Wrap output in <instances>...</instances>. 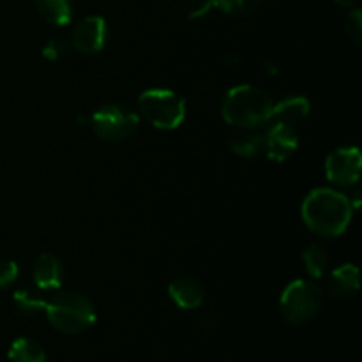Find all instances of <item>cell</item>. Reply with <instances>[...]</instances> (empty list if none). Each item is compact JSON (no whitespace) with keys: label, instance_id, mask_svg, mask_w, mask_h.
Instances as JSON below:
<instances>
[{"label":"cell","instance_id":"9c48e42d","mask_svg":"<svg viewBox=\"0 0 362 362\" xmlns=\"http://www.w3.org/2000/svg\"><path fill=\"white\" fill-rule=\"evenodd\" d=\"M265 134V154L272 161H285L299 147V136H297L293 126L288 124L274 122Z\"/></svg>","mask_w":362,"mask_h":362},{"label":"cell","instance_id":"7c38bea8","mask_svg":"<svg viewBox=\"0 0 362 362\" xmlns=\"http://www.w3.org/2000/svg\"><path fill=\"white\" fill-rule=\"evenodd\" d=\"M34 279L39 290H55L62 283V264L55 255L45 253L35 260Z\"/></svg>","mask_w":362,"mask_h":362},{"label":"cell","instance_id":"7402d4cb","mask_svg":"<svg viewBox=\"0 0 362 362\" xmlns=\"http://www.w3.org/2000/svg\"><path fill=\"white\" fill-rule=\"evenodd\" d=\"M67 52V42L62 39H49L45 46H42V57L48 60H57Z\"/></svg>","mask_w":362,"mask_h":362},{"label":"cell","instance_id":"ffe728a7","mask_svg":"<svg viewBox=\"0 0 362 362\" xmlns=\"http://www.w3.org/2000/svg\"><path fill=\"white\" fill-rule=\"evenodd\" d=\"M345 30L346 35H349L354 42L359 45L362 39V13L359 9L350 11L349 16H346L345 20Z\"/></svg>","mask_w":362,"mask_h":362},{"label":"cell","instance_id":"4fadbf2b","mask_svg":"<svg viewBox=\"0 0 362 362\" xmlns=\"http://www.w3.org/2000/svg\"><path fill=\"white\" fill-rule=\"evenodd\" d=\"M361 279H359V269L354 264H345L341 267L334 269L329 279V292L332 297H343L354 296L359 290Z\"/></svg>","mask_w":362,"mask_h":362},{"label":"cell","instance_id":"484cf974","mask_svg":"<svg viewBox=\"0 0 362 362\" xmlns=\"http://www.w3.org/2000/svg\"><path fill=\"white\" fill-rule=\"evenodd\" d=\"M334 2L341 7H354L357 0H334Z\"/></svg>","mask_w":362,"mask_h":362},{"label":"cell","instance_id":"ba28073f","mask_svg":"<svg viewBox=\"0 0 362 362\" xmlns=\"http://www.w3.org/2000/svg\"><path fill=\"white\" fill-rule=\"evenodd\" d=\"M106 21L101 16H87L73 32V46L85 55L99 53L106 45Z\"/></svg>","mask_w":362,"mask_h":362},{"label":"cell","instance_id":"ac0fdd59","mask_svg":"<svg viewBox=\"0 0 362 362\" xmlns=\"http://www.w3.org/2000/svg\"><path fill=\"white\" fill-rule=\"evenodd\" d=\"M14 306L18 308V311L25 315H35L39 311H45L46 303L48 300L42 297L41 292L32 288H25V290H18L13 297Z\"/></svg>","mask_w":362,"mask_h":362},{"label":"cell","instance_id":"5b68a950","mask_svg":"<svg viewBox=\"0 0 362 362\" xmlns=\"http://www.w3.org/2000/svg\"><path fill=\"white\" fill-rule=\"evenodd\" d=\"M322 304H324V293L320 286L313 281L297 279L283 290L279 310L288 324L303 325L320 313Z\"/></svg>","mask_w":362,"mask_h":362},{"label":"cell","instance_id":"d6986e66","mask_svg":"<svg viewBox=\"0 0 362 362\" xmlns=\"http://www.w3.org/2000/svg\"><path fill=\"white\" fill-rule=\"evenodd\" d=\"M209 2L212 4V7L230 16H246L258 9L262 0H209Z\"/></svg>","mask_w":362,"mask_h":362},{"label":"cell","instance_id":"5bb4252c","mask_svg":"<svg viewBox=\"0 0 362 362\" xmlns=\"http://www.w3.org/2000/svg\"><path fill=\"white\" fill-rule=\"evenodd\" d=\"M230 151L240 158L253 159L265 152V134L257 133V129H240L230 140Z\"/></svg>","mask_w":362,"mask_h":362},{"label":"cell","instance_id":"30bf717a","mask_svg":"<svg viewBox=\"0 0 362 362\" xmlns=\"http://www.w3.org/2000/svg\"><path fill=\"white\" fill-rule=\"evenodd\" d=\"M168 293L173 303L182 310H197L205 299L204 286L191 276H180L173 279L168 286Z\"/></svg>","mask_w":362,"mask_h":362},{"label":"cell","instance_id":"6da1fadb","mask_svg":"<svg viewBox=\"0 0 362 362\" xmlns=\"http://www.w3.org/2000/svg\"><path fill=\"white\" fill-rule=\"evenodd\" d=\"M352 205L339 191L318 187L303 204V219L310 230L324 237H338L352 221Z\"/></svg>","mask_w":362,"mask_h":362},{"label":"cell","instance_id":"8fae6325","mask_svg":"<svg viewBox=\"0 0 362 362\" xmlns=\"http://www.w3.org/2000/svg\"><path fill=\"white\" fill-rule=\"evenodd\" d=\"M310 110L311 105L306 98H303V95H288V98L274 103V106H272V120L296 126V124H299L300 120L310 115Z\"/></svg>","mask_w":362,"mask_h":362},{"label":"cell","instance_id":"d4e9b609","mask_svg":"<svg viewBox=\"0 0 362 362\" xmlns=\"http://www.w3.org/2000/svg\"><path fill=\"white\" fill-rule=\"evenodd\" d=\"M262 69H264V73H269V74L278 73V66H276V64H271V62H265Z\"/></svg>","mask_w":362,"mask_h":362},{"label":"cell","instance_id":"3957f363","mask_svg":"<svg viewBox=\"0 0 362 362\" xmlns=\"http://www.w3.org/2000/svg\"><path fill=\"white\" fill-rule=\"evenodd\" d=\"M48 322L64 334H80L95 324V308L78 292H60L46 303Z\"/></svg>","mask_w":362,"mask_h":362},{"label":"cell","instance_id":"9a60e30c","mask_svg":"<svg viewBox=\"0 0 362 362\" xmlns=\"http://www.w3.org/2000/svg\"><path fill=\"white\" fill-rule=\"evenodd\" d=\"M37 13L52 25H67L73 20V4L71 0H35Z\"/></svg>","mask_w":362,"mask_h":362},{"label":"cell","instance_id":"8992f818","mask_svg":"<svg viewBox=\"0 0 362 362\" xmlns=\"http://www.w3.org/2000/svg\"><path fill=\"white\" fill-rule=\"evenodd\" d=\"M136 113L127 106L106 105L88 117V126L105 141H122L138 129Z\"/></svg>","mask_w":362,"mask_h":362},{"label":"cell","instance_id":"cb8c5ba5","mask_svg":"<svg viewBox=\"0 0 362 362\" xmlns=\"http://www.w3.org/2000/svg\"><path fill=\"white\" fill-rule=\"evenodd\" d=\"M349 200H350V205H352L354 211H357V209L361 207V189H359V187H357V189L354 191L352 198H349Z\"/></svg>","mask_w":362,"mask_h":362},{"label":"cell","instance_id":"7a4b0ae2","mask_svg":"<svg viewBox=\"0 0 362 362\" xmlns=\"http://www.w3.org/2000/svg\"><path fill=\"white\" fill-rule=\"evenodd\" d=\"M274 101L267 92L253 85L230 88L221 105L223 119L239 129H258L272 120Z\"/></svg>","mask_w":362,"mask_h":362},{"label":"cell","instance_id":"52a82bcc","mask_svg":"<svg viewBox=\"0 0 362 362\" xmlns=\"http://www.w3.org/2000/svg\"><path fill=\"white\" fill-rule=\"evenodd\" d=\"M362 170V158L357 147L338 148L332 152L325 163L327 179L336 186L349 187L359 182Z\"/></svg>","mask_w":362,"mask_h":362},{"label":"cell","instance_id":"2e32d148","mask_svg":"<svg viewBox=\"0 0 362 362\" xmlns=\"http://www.w3.org/2000/svg\"><path fill=\"white\" fill-rule=\"evenodd\" d=\"M7 357H9V362H46V354L42 346L28 338H20L13 341Z\"/></svg>","mask_w":362,"mask_h":362},{"label":"cell","instance_id":"44dd1931","mask_svg":"<svg viewBox=\"0 0 362 362\" xmlns=\"http://www.w3.org/2000/svg\"><path fill=\"white\" fill-rule=\"evenodd\" d=\"M18 278V265L13 260L0 262V290H6Z\"/></svg>","mask_w":362,"mask_h":362},{"label":"cell","instance_id":"277c9868","mask_svg":"<svg viewBox=\"0 0 362 362\" xmlns=\"http://www.w3.org/2000/svg\"><path fill=\"white\" fill-rule=\"evenodd\" d=\"M140 113L158 129H177L186 119V99L168 88H151L138 99Z\"/></svg>","mask_w":362,"mask_h":362},{"label":"cell","instance_id":"603a6c76","mask_svg":"<svg viewBox=\"0 0 362 362\" xmlns=\"http://www.w3.org/2000/svg\"><path fill=\"white\" fill-rule=\"evenodd\" d=\"M211 9H212V4L209 2V0H205V2H200L197 7H193V9H191L189 18L191 20H197V18L205 16V14H207Z\"/></svg>","mask_w":362,"mask_h":362},{"label":"cell","instance_id":"e0dca14e","mask_svg":"<svg viewBox=\"0 0 362 362\" xmlns=\"http://www.w3.org/2000/svg\"><path fill=\"white\" fill-rule=\"evenodd\" d=\"M303 262L308 274L315 279H320L322 276H324L325 269H327V251H325L324 246H320V244H311L310 247L304 250Z\"/></svg>","mask_w":362,"mask_h":362}]
</instances>
